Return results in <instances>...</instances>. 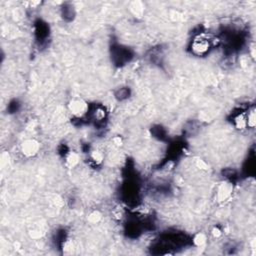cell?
Here are the masks:
<instances>
[{
	"instance_id": "6da1fadb",
	"label": "cell",
	"mask_w": 256,
	"mask_h": 256,
	"mask_svg": "<svg viewBox=\"0 0 256 256\" xmlns=\"http://www.w3.org/2000/svg\"><path fill=\"white\" fill-rule=\"evenodd\" d=\"M212 41L213 40L209 36H206L205 34H199L193 39L191 49L197 55H204L212 47Z\"/></svg>"
}]
</instances>
